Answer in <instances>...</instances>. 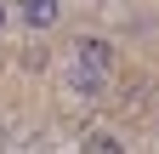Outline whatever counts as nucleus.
<instances>
[{
	"mask_svg": "<svg viewBox=\"0 0 159 154\" xmlns=\"http://www.w3.org/2000/svg\"><path fill=\"white\" fill-rule=\"evenodd\" d=\"M74 63H85V69H97V74H108V69L119 63V51H114V40H102V34H80Z\"/></svg>",
	"mask_w": 159,
	"mask_h": 154,
	"instance_id": "obj_1",
	"label": "nucleus"
},
{
	"mask_svg": "<svg viewBox=\"0 0 159 154\" xmlns=\"http://www.w3.org/2000/svg\"><path fill=\"white\" fill-rule=\"evenodd\" d=\"M11 6H17V17H23L34 34H40V29H51L57 17H63V6H57V0H11Z\"/></svg>",
	"mask_w": 159,
	"mask_h": 154,
	"instance_id": "obj_2",
	"label": "nucleus"
},
{
	"mask_svg": "<svg viewBox=\"0 0 159 154\" xmlns=\"http://www.w3.org/2000/svg\"><path fill=\"white\" fill-rule=\"evenodd\" d=\"M102 86H108V74H97V69H85V63L68 69V91H74V97H102Z\"/></svg>",
	"mask_w": 159,
	"mask_h": 154,
	"instance_id": "obj_3",
	"label": "nucleus"
},
{
	"mask_svg": "<svg viewBox=\"0 0 159 154\" xmlns=\"http://www.w3.org/2000/svg\"><path fill=\"white\" fill-rule=\"evenodd\" d=\"M80 154H125V137H119V131H85Z\"/></svg>",
	"mask_w": 159,
	"mask_h": 154,
	"instance_id": "obj_4",
	"label": "nucleus"
},
{
	"mask_svg": "<svg viewBox=\"0 0 159 154\" xmlns=\"http://www.w3.org/2000/svg\"><path fill=\"white\" fill-rule=\"evenodd\" d=\"M6 23H11V6H6V0H0V29H6Z\"/></svg>",
	"mask_w": 159,
	"mask_h": 154,
	"instance_id": "obj_5",
	"label": "nucleus"
},
{
	"mask_svg": "<svg viewBox=\"0 0 159 154\" xmlns=\"http://www.w3.org/2000/svg\"><path fill=\"white\" fill-rule=\"evenodd\" d=\"M0 143H6V126H0Z\"/></svg>",
	"mask_w": 159,
	"mask_h": 154,
	"instance_id": "obj_6",
	"label": "nucleus"
}]
</instances>
